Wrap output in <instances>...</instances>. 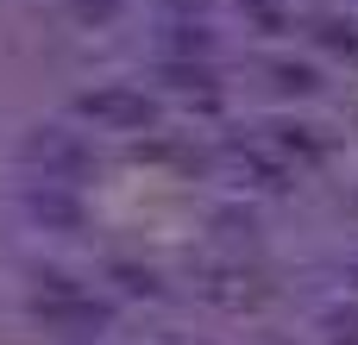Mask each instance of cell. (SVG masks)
<instances>
[{
	"mask_svg": "<svg viewBox=\"0 0 358 345\" xmlns=\"http://www.w3.org/2000/svg\"><path fill=\"white\" fill-rule=\"evenodd\" d=\"M82 113H94V119H120V126H145L151 119V101H138V94H88L82 101Z\"/></svg>",
	"mask_w": 358,
	"mask_h": 345,
	"instance_id": "cell-1",
	"label": "cell"
}]
</instances>
